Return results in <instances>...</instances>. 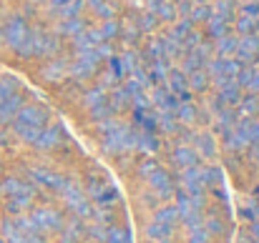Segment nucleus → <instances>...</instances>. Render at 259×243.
<instances>
[{
	"mask_svg": "<svg viewBox=\"0 0 259 243\" xmlns=\"http://www.w3.org/2000/svg\"><path fill=\"white\" fill-rule=\"evenodd\" d=\"M46 120V110L40 105H25L20 113H18V120H15V131L25 138V141H35L38 138V128L43 126Z\"/></svg>",
	"mask_w": 259,
	"mask_h": 243,
	"instance_id": "f257e3e1",
	"label": "nucleus"
},
{
	"mask_svg": "<svg viewBox=\"0 0 259 243\" xmlns=\"http://www.w3.org/2000/svg\"><path fill=\"white\" fill-rule=\"evenodd\" d=\"M13 88H15V83L10 81L0 83V123L10 120L15 115V110L20 108V95L13 93Z\"/></svg>",
	"mask_w": 259,
	"mask_h": 243,
	"instance_id": "f03ea898",
	"label": "nucleus"
},
{
	"mask_svg": "<svg viewBox=\"0 0 259 243\" xmlns=\"http://www.w3.org/2000/svg\"><path fill=\"white\" fill-rule=\"evenodd\" d=\"M3 35H5V43L8 45H15V48H20L23 43H28V28H25V23L20 18H10L5 23V28H3Z\"/></svg>",
	"mask_w": 259,
	"mask_h": 243,
	"instance_id": "7ed1b4c3",
	"label": "nucleus"
},
{
	"mask_svg": "<svg viewBox=\"0 0 259 243\" xmlns=\"http://www.w3.org/2000/svg\"><path fill=\"white\" fill-rule=\"evenodd\" d=\"M33 223H35V228H58L61 226V216L56 211H51V208H40V211L33 213Z\"/></svg>",
	"mask_w": 259,
	"mask_h": 243,
	"instance_id": "20e7f679",
	"label": "nucleus"
},
{
	"mask_svg": "<svg viewBox=\"0 0 259 243\" xmlns=\"http://www.w3.org/2000/svg\"><path fill=\"white\" fill-rule=\"evenodd\" d=\"M33 178H38L43 186H51V188H63V186H66V180H63L61 175L48 173V170H40V168H35V170H33Z\"/></svg>",
	"mask_w": 259,
	"mask_h": 243,
	"instance_id": "39448f33",
	"label": "nucleus"
},
{
	"mask_svg": "<svg viewBox=\"0 0 259 243\" xmlns=\"http://www.w3.org/2000/svg\"><path fill=\"white\" fill-rule=\"evenodd\" d=\"M151 186H154L161 196H169V193H171V183H169V175H166L164 170H156V168H154V173H151Z\"/></svg>",
	"mask_w": 259,
	"mask_h": 243,
	"instance_id": "423d86ee",
	"label": "nucleus"
},
{
	"mask_svg": "<svg viewBox=\"0 0 259 243\" xmlns=\"http://www.w3.org/2000/svg\"><path fill=\"white\" fill-rule=\"evenodd\" d=\"M169 231H171V226H166V223H159V221H154V223L146 228L149 238H154V241H164V238L169 236Z\"/></svg>",
	"mask_w": 259,
	"mask_h": 243,
	"instance_id": "0eeeda50",
	"label": "nucleus"
},
{
	"mask_svg": "<svg viewBox=\"0 0 259 243\" xmlns=\"http://www.w3.org/2000/svg\"><path fill=\"white\" fill-rule=\"evenodd\" d=\"M3 233H5V238H8L10 243H25V233H20L18 226L5 223V226H3Z\"/></svg>",
	"mask_w": 259,
	"mask_h": 243,
	"instance_id": "6e6552de",
	"label": "nucleus"
},
{
	"mask_svg": "<svg viewBox=\"0 0 259 243\" xmlns=\"http://www.w3.org/2000/svg\"><path fill=\"white\" fill-rule=\"evenodd\" d=\"M174 161L179 163V165H184V168H189V165H194V151H189V148H179V151L174 153Z\"/></svg>",
	"mask_w": 259,
	"mask_h": 243,
	"instance_id": "1a4fd4ad",
	"label": "nucleus"
},
{
	"mask_svg": "<svg viewBox=\"0 0 259 243\" xmlns=\"http://www.w3.org/2000/svg\"><path fill=\"white\" fill-rule=\"evenodd\" d=\"M3 191H5V193H13V196H18V193H30V188H28V186H23V183H20V180H15V178L5 180Z\"/></svg>",
	"mask_w": 259,
	"mask_h": 243,
	"instance_id": "9d476101",
	"label": "nucleus"
},
{
	"mask_svg": "<svg viewBox=\"0 0 259 243\" xmlns=\"http://www.w3.org/2000/svg\"><path fill=\"white\" fill-rule=\"evenodd\" d=\"M176 216H179V213H176V208H174V206H169V208H161V211L156 213V218H154V221H159V223H166V226H171Z\"/></svg>",
	"mask_w": 259,
	"mask_h": 243,
	"instance_id": "9b49d317",
	"label": "nucleus"
},
{
	"mask_svg": "<svg viewBox=\"0 0 259 243\" xmlns=\"http://www.w3.org/2000/svg\"><path fill=\"white\" fill-rule=\"evenodd\" d=\"M108 243H128V233L113 228V231H108Z\"/></svg>",
	"mask_w": 259,
	"mask_h": 243,
	"instance_id": "f8f14e48",
	"label": "nucleus"
},
{
	"mask_svg": "<svg viewBox=\"0 0 259 243\" xmlns=\"http://www.w3.org/2000/svg\"><path fill=\"white\" fill-rule=\"evenodd\" d=\"M53 141H56V131H48L46 136H38V138H35V143L43 146V148H46V146H53Z\"/></svg>",
	"mask_w": 259,
	"mask_h": 243,
	"instance_id": "ddd939ff",
	"label": "nucleus"
},
{
	"mask_svg": "<svg viewBox=\"0 0 259 243\" xmlns=\"http://www.w3.org/2000/svg\"><path fill=\"white\" fill-rule=\"evenodd\" d=\"M189 243H209V236H206V231H201V228H194V233H191Z\"/></svg>",
	"mask_w": 259,
	"mask_h": 243,
	"instance_id": "4468645a",
	"label": "nucleus"
},
{
	"mask_svg": "<svg viewBox=\"0 0 259 243\" xmlns=\"http://www.w3.org/2000/svg\"><path fill=\"white\" fill-rule=\"evenodd\" d=\"M209 231H222V223L219 221H209Z\"/></svg>",
	"mask_w": 259,
	"mask_h": 243,
	"instance_id": "2eb2a0df",
	"label": "nucleus"
}]
</instances>
